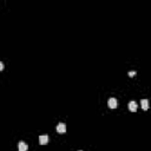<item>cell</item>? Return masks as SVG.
<instances>
[{"label": "cell", "mask_w": 151, "mask_h": 151, "mask_svg": "<svg viewBox=\"0 0 151 151\" xmlns=\"http://www.w3.org/2000/svg\"><path fill=\"white\" fill-rule=\"evenodd\" d=\"M129 76H130V77H135V76H136V72H129Z\"/></svg>", "instance_id": "52a82bcc"}, {"label": "cell", "mask_w": 151, "mask_h": 151, "mask_svg": "<svg viewBox=\"0 0 151 151\" xmlns=\"http://www.w3.org/2000/svg\"><path fill=\"white\" fill-rule=\"evenodd\" d=\"M27 149H28V146L25 142H19V144H18V150L19 151H27Z\"/></svg>", "instance_id": "277c9868"}, {"label": "cell", "mask_w": 151, "mask_h": 151, "mask_svg": "<svg viewBox=\"0 0 151 151\" xmlns=\"http://www.w3.org/2000/svg\"><path fill=\"white\" fill-rule=\"evenodd\" d=\"M3 70H4V64L0 62V71H3Z\"/></svg>", "instance_id": "ba28073f"}, {"label": "cell", "mask_w": 151, "mask_h": 151, "mask_svg": "<svg viewBox=\"0 0 151 151\" xmlns=\"http://www.w3.org/2000/svg\"><path fill=\"white\" fill-rule=\"evenodd\" d=\"M55 129H57V132L60 134V135H63V134H65L66 132V125L64 123H59Z\"/></svg>", "instance_id": "6da1fadb"}, {"label": "cell", "mask_w": 151, "mask_h": 151, "mask_svg": "<svg viewBox=\"0 0 151 151\" xmlns=\"http://www.w3.org/2000/svg\"><path fill=\"white\" fill-rule=\"evenodd\" d=\"M107 105H109L110 109H116V107L118 106V102H117L116 98H110L109 102H107Z\"/></svg>", "instance_id": "7a4b0ae2"}, {"label": "cell", "mask_w": 151, "mask_h": 151, "mask_svg": "<svg viewBox=\"0 0 151 151\" xmlns=\"http://www.w3.org/2000/svg\"><path fill=\"white\" fill-rule=\"evenodd\" d=\"M39 143H40L41 145H45L48 143V136L47 135H43V136H40L39 137Z\"/></svg>", "instance_id": "3957f363"}, {"label": "cell", "mask_w": 151, "mask_h": 151, "mask_svg": "<svg viewBox=\"0 0 151 151\" xmlns=\"http://www.w3.org/2000/svg\"><path fill=\"white\" fill-rule=\"evenodd\" d=\"M137 103L136 102H134V100H131L130 103H129V110L132 111V112H136L137 111Z\"/></svg>", "instance_id": "5b68a950"}, {"label": "cell", "mask_w": 151, "mask_h": 151, "mask_svg": "<svg viewBox=\"0 0 151 151\" xmlns=\"http://www.w3.org/2000/svg\"><path fill=\"white\" fill-rule=\"evenodd\" d=\"M141 104H142V109H143V110H148L149 109V100L148 99H142Z\"/></svg>", "instance_id": "8992f818"}]
</instances>
